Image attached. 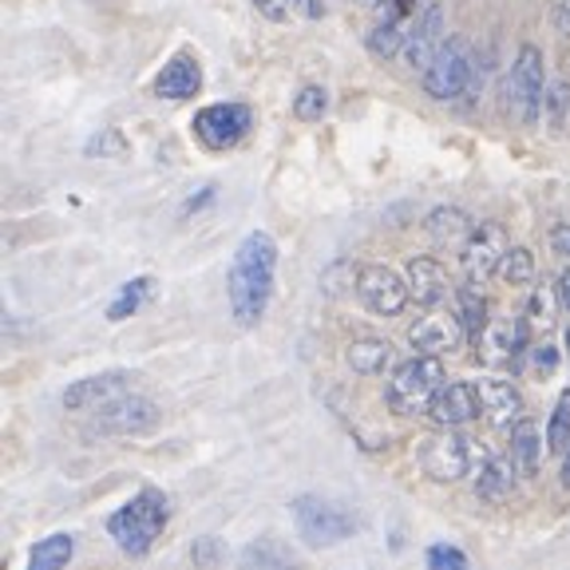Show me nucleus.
Listing matches in <instances>:
<instances>
[{
  "label": "nucleus",
  "instance_id": "f257e3e1",
  "mask_svg": "<svg viewBox=\"0 0 570 570\" xmlns=\"http://www.w3.org/2000/svg\"><path fill=\"white\" fill-rule=\"evenodd\" d=\"M277 274V242L266 230H249L242 246L234 249L230 274H226V294H230V313L242 330H254L269 309Z\"/></svg>",
  "mask_w": 570,
  "mask_h": 570
},
{
  "label": "nucleus",
  "instance_id": "f03ea898",
  "mask_svg": "<svg viewBox=\"0 0 570 570\" xmlns=\"http://www.w3.org/2000/svg\"><path fill=\"white\" fill-rule=\"evenodd\" d=\"M170 519V503L159 488H142L131 503L116 511V515L107 519V534L116 539V547L131 559H142V554L151 551L159 543L163 527Z\"/></svg>",
  "mask_w": 570,
  "mask_h": 570
},
{
  "label": "nucleus",
  "instance_id": "7ed1b4c3",
  "mask_svg": "<svg viewBox=\"0 0 570 570\" xmlns=\"http://www.w3.org/2000/svg\"><path fill=\"white\" fill-rule=\"evenodd\" d=\"M448 384L444 376V361L440 356H424L416 353L412 361H404L389 381V392H384V401L396 416H420V412L432 409L436 401V392Z\"/></svg>",
  "mask_w": 570,
  "mask_h": 570
},
{
  "label": "nucleus",
  "instance_id": "20e7f679",
  "mask_svg": "<svg viewBox=\"0 0 570 570\" xmlns=\"http://www.w3.org/2000/svg\"><path fill=\"white\" fill-rule=\"evenodd\" d=\"M475 83V63H472V45L463 36H448L444 48L436 52V60L424 71V91L440 104L463 99Z\"/></svg>",
  "mask_w": 570,
  "mask_h": 570
},
{
  "label": "nucleus",
  "instance_id": "39448f33",
  "mask_svg": "<svg viewBox=\"0 0 570 570\" xmlns=\"http://www.w3.org/2000/svg\"><path fill=\"white\" fill-rule=\"evenodd\" d=\"M289 515L297 523V534H302L309 547H337L345 539H353L356 531V519L348 515L345 508L330 503V499H317V495H297L289 503Z\"/></svg>",
  "mask_w": 570,
  "mask_h": 570
},
{
  "label": "nucleus",
  "instance_id": "423d86ee",
  "mask_svg": "<svg viewBox=\"0 0 570 570\" xmlns=\"http://www.w3.org/2000/svg\"><path fill=\"white\" fill-rule=\"evenodd\" d=\"M547 99V60L534 45H523L508 71V104L519 124H534L543 116Z\"/></svg>",
  "mask_w": 570,
  "mask_h": 570
},
{
  "label": "nucleus",
  "instance_id": "0eeeda50",
  "mask_svg": "<svg viewBox=\"0 0 570 570\" xmlns=\"http://www.w3.org/2000/svg\"><path fill=\"white\" fill-rule=\"evenodd\" d=\"M159 420H163L159 404L147 401V396H135V392H124L116 401H107L104 409H96L91 432H99V436H142Z\"/></svg>",
  "mask_w": 570,
  "mask_h": 570
},
{
  "label": "nucleus",
  "instance_id": "6e6552de",
  "mask_svg": "<svg viewBox=\"0 0 570 570\" xmlns=\"http://www.w3.org/2000/svg\"><path fill=\"white\" fill-rule=\"evenodd\" d=\"M420 468H424L428 480L436 483H455L468 475L472 468V440L455 436L452 428H440L420 444Z\"/></svg>",
  "mask_w": 570,
  "mask_h": 570
},
{
  "label": "nucleus",
  "instance_id": "1a4fd4ad",
  "mask_svg": "<svg viewBox=\"0 0 570 570\" xmlns=\"http://www.w3.org/2000/svg\"><path fill=\"white\" fill-rule=\"evenodd\" d=\"M356 297L365 302L368 313L376 317H396V313L409 309L412 289L409 277H401L389 266H361L356 269Z\"/></svg>",
  "mask_w": 570,
  "mask_h": 570
},
{
  "label": "nucleus",
  "instance_id": "9d476101",
  "mask_svg": "<svg viewBox=\"0 0 570 570\" xmlns=\"http://www.w3.org/2000/svg\"><path fill=\"white\" fill-rule=\"evenodd\" d=\"M254 127V111L246 104H206L195 116V135L210 151H226L242 142Z\"/></svg>",
  "mask_w": 570,
  "mask_h": 570
},
{
  "label": "nucleus",
  "instance_id": "9b49d317",
  "mask_svg": "<svg viewBox=\"0 0 570 570\" xmlns=\"http://www.w3.org/2000/svg\"><path fill=\"white\" fill-rule=\"evenodd\" d=\"M508 234H503V226L495 223H483L472 230V238L463 242V274H468V282L472 285H483L491 274H499V266H503V258H508Z\"/></svg>",
  "mask_w": 570,
  "mask_h": 570
},
{
  "label": "nucleus",
  "instance_id": "f8f14e48",
  "mask_svg": "<svg viewBox=\"0 0 570 570\" xmlns=\"http://www.w3.org/2000/svg\"><path fill=\"white\" fill-rule=\"evenodd\" d=\"M463 321L460 313H440L432 309L428 317H420L416 325L409 330V345L424 356H444V353H455L463 345Z\"/></svg>",
  "mask_w": 570,
  "mask_h": 570
},
{
  "label": "nucleus",
  "instance_id": "ddd939ff",
  "mask_svg": "<svg viewBox=\"0 0 570 570\" xmlns=\"http://www.w3.org/2000/svg\"><path fill=\"white\" fill-rule=\"evenodd\" d=\"M527 333H531V321H491L488 330L475 341V356L483 365H511L519 353H527Z\"/></svg>",
  "mask_w": 570,
  "mask_h": 570
},
{
  "label": "nucleus",
  "instance_id": "4468645a",
  "mask_svg": "<svg viewBox=\"0 0 570 570\" xmlns=\"http://www.w3.org/2000/svg\"><path fill=\"white\" fill-rule=\"evenodd\" d=\"M127 389H131V373H124V368H111V373H99V376H83V381L63 389V409L96 412V409H104L107 401L124 396Z\"/></svg>",
  "mask_w": 570,
  "mask_h": 570
},
{
  "label": "nucleus",
  "instance_id": "2eb2a0df",
  "mask_svg": "<svg viewBox=\"0 0 570 570\" xmlns=\"http://www.w3.org/2000/svg\"><path fill=\"white\" fill-rule=\"evenodd\" d=\"M475 392H480V416L491 428H515L523 420V396L511 381L483 376V381H475Z\"/></svg>",
  "mask_w": 570,
  "mask_h": 570
},
{
  "label": "nucleus",
  "instance_id": "dca6fc26",
  "mask_svg": "<svg viewBox=\"0 0 570 570\" xmlns=\"http://www.w3.org/2000/svg\"><path fill=\"white\" fill-rule=\"evenodd\" d=\"M404 277H409V289H412V297H416V305H424V309H440V305L448 302V294H452L448 269L440 266L436 258H428V254L409 258Z\"/></svg>",
  "mask_w": 570,
  "mask_h": 570
},
{
  "label": "nucleus",
  "instance_id": "f3484780",
  "mask_svg": "<svg viewBox=\"0 0 570 570\" xmlns=\"http://www.w3.org/2000/svg\"><path fill=\"white\" fill-rule=\"evenodd\" d=\"M428 416L436 420L440 428L472 424V420L480 416V392H475V384H468V381H448L444 389L436 392V401H432Z\"/></svg>",
  "mask_w": 570,
  "mask_h": 570
},
{
  "label": "nucleus",
  "instance_id": "a211bd4d",
  "mask_svg": "<svg viewBox=\"0 0 570 570\" xmlns=\"http://www.w3.org/2000/svg\"><path fill=\"white\" fill-rule=\"evenodd\" d=\"M444 12L436 9V4H428L424 17L416 20V28L409 32V45H404V60H409L412 71H420L424 76L428 63L436 60V52L444 48Z\"/></svg>",
  "mask_w": 570,
  "mask_h": 570
},
{
  "label": "nucleus",
  "instance_id": "6ab92c4d",
  "mask_svg": "<svg viewBox=\"0 0 570 570\" xmlns=\"http://www.w3.org/2000/svg\"><path fill=\"white\" fill-rule=\"evenodd\" d=\"M155 91H159L163 99H195L198 91H203V68H198V60L190 52H178L170 56L167 63H163L159 80H155Z\"/></svg>",
  "mask_w": 570,
  "mask_h": 570
},
{
  "label": "nucleus",
  "instance_id": "aec40b11",
  "mask_svg": "<svg viewBox=\"0 0 570 570\" xmlns=\"http://www.w3.org/2000/svg\"><path fill=\"white\" fill-rule=\"evenodd\" d=\"M515 460L511 455H488L480 468V480H475V495L483 499V503H503V499H511V491H515Z\"/></svg>",
  "mask_w": 570,
  "mask_h": 570
},
{
  "label": "nucleus",
  "instance_id": "412c9836",
  "mask_svg": "<svg viewBox=\"0 0 570 570\" xmlns=\"http://www.w3.org/2000/svg\"><path fill=\"white\" fill-rule=\"evenodd\" d=\"M242 570H305V567L289 547L266 534V539H258V543H249L242 551Z\"/></svg>",
  "mask_w": 570,
  "mask_h": 570
},
{
  "label": "nucleus",
  "instance_id": "4be33fe9",
  "mask_svg": "<svg viewBox=\"0 0 570 570\" xmlns=\"http://www.w3.org/2000/svg\"><path fill=\"white\" fill-rule=\"evenodd\" d=\"M511 460H515V468L523 475L539 472V463H543V432H539L534 420L523 416L515 428H511Z\"/></svg>",
  "mask_w": 570,
  "mask_h": 570
},
{
  "label": "nucleus",
  "instance_id": "5701e85b",
  "mask_svg": "<svg viewBox=\"0 0 570 570\" xmlns=\"http://www.w3.org/2000/svg\"><path fill=\"white\" fill-rule=\"evenodd\" d=\"M345 361L353 373L361 376H381L384 368L392 365V345L389 341H376V337H365V341H353L345 348Z\"/></svg>",
  "mask_w": 570,
  "mask_h": 570
},
{
  "label": "nucleus",
  "instance_id": "b1692460",
  "mask_svg": "<svg viewBox=\"0 0 570 570\" xmlns=\"http://www.w3.org/2000/svg\"><path fill=\"white\" fill-rule=\"evenodd\" d=\"M424 230L436 242H460V238H472L475 226L468 218V210H460V206H436L424 218Z\"/></svg>",
  "mask_w": 570,
  "mask_h": 570
},
{
  "label": "nucleus",
  "instance_id": "393cba45",
  "mask_svg": "<svg viewBox=\"0 0 570 570\" xmlns=\"http://www.w3.org/2000/svg\"><path fill=\"white\" fill-rule=\"evenodd\" d=\"M76 554V534H48L28 554V570H63Z\"/></svg>",
  "mask_w": 570,
  "mask_h": 570
},
{
  "label": "nucleus",
  "instance_id": "a878e982",
  "mask_svg": "<svg viewBox=\"0 0 570 570\" xmlns=\"http://www.w3.org/2000/svg\"><path fill=\"white\" fill-rule=\"evenodd\" d=\"M409 32L412 28L396 24V20H376L373 32H368V52L376 60H392V56H401L404 45H409Z\"/></svg>",
  "mask_w": 570,
  "mask_h": 570
},
{
  "label": "nucleus",
  "instance_id": "bb28decb",
  "mask_svg": "<svg viewBox=\"0 0 570 570\" xmlns=\"http://www.w3.org/2000/svg\"><path fill=\"white\" fill-rule=\"evenodd\" d=\"M455 302H460V321H463V330H468V337L472 341H480V333L488 330L491 321H488V302H483V294L480 289H475L472 282L463 285L460 294H455Z\"/></svg>",
  "mask_w": 570,
  "mask_h": 570
},
{
  "label": "nucleus",
  "instance_id": "cd10ccee",
  "mask_svg": "<svg viewBox=\"0 0 570 570\" xmlns=\"http://www.w3.org/2000/svg\"><path fill=\"white\" fill-rule=\"evenodd\" d=\"M151 289H155L151 277H131V282H127L124 289L116 294V302L107 305V317H111V321H127L131 313H139V305L147 302V297H151Z\"/></svg>",
  "mask_w": 570,
  "mask_h": 570
},
{
  "label": "nucleus",
  "instance_id": "c85d7f7f",
  "mask_svg": "<svg viewBox=\"0 0 570 570\" xmlns=\"http://www.w3.org/2000/svg\"><path fill=\"white\" fill-rule=\"evenodd\" d=\"M567 448H570V389L559 396L551 424H547V452H559L562 455Z\"/></svg>",
  "mask_w": 570,
  "mask_h": 570
},
{
  "label": "nucleus",
  "instance_id": "c756f323",
  "mask_svg": "<svg viewBox=\"0 0 570 570\" xmlns=\"http://www.w3.org/2000/svg\"><path fill=\"white\" fill-rule=\"evenodd\" d=\"M325 111H330V91H325V88L309 83V88L297 91L294 116L302 119V124H321V119H325Z\"/></svg>",
  "mask_w": 570,
  "mask_h": 570
},
{
  "label": "nucleus",
  "instance_id": "7c9ffc66",
  "mask_svg": "<svg viewBox=\"0 0 570 570\" xmlns=\"http://www.w3.org/2000/svg\"><path fill=\"white\" fill-rule=\"evenodd\" d=\"M499 277L508 285H527L534 282V254L527 246H511L508 258H503V266H499Z\"/></svg>",
  "mask_w": 570,
  "mask_h": 570
},
{
  "label": "nucleus",
  "instance_id": "2f4dec72",
  "mask_svg": "<svg viewBox=\"0 0 570 570\" xmlns=\"http://www.w3.org/2000/svg\"><path fill=\"white\" fill-rule=\"evenodd\" d=\"M190 562H195V570H218L226 562L223 539H214V534H203V539H195V547H190Z\"/></svg>",
  "mask_w": 570,
  "mask_h": 570
},
{
  "label": "nucleus",
  "instance_id": "473e14b6",
  "mask_svg": "<svg viewBox=\"0 0 570 570\" xmlns=\"http://www.w3.org/2000/svg\"><path fill=\"white\" fill-rule=\"evenodd\" d=\"M428 570H472L468 567V554L452 543H436L428 547Z\"/></svg>",
  "mask_w": 570,
  "mask_h": 570
},
{
  "label": "nucleus",
  "instance_id": "72a5a7b5",
  "mask_svg": "<svg viewBox=\"0 0 570 570\" xmlns=\"http://www.w3.org/2000/svg\"><path fill=\"white\" fill-rule=\"evenodd\" d=\"M567 104H570V83L554 80L551 91H547L543 99V111L551 116V127H562V116H567Z\"/></svg>",
  "mask_w": 570,
  "mask_h": 570
},
{
  "label": "nucleus",
  "instance_id": "f704fd0d",
  "mask_svg": "<svg viewBox=\"0 0 570 570\" xmlns=\"http://www.w3.org/2000/svg\"><path fill=\"white\" fill-rule=\"evenodd\" d=\"M254 9L266 20H274V24H285L297 12V0H254Z\"/></svg>",
  "mask_w": 570,
  "mask_h": 570
},
{
  "label": "nucleus",
  "instance_id": "c9c22d12",
  "mask_svg": "<svg viewBox=\"0 0 570 570\" xmlns=\"http://www.w3.org/2000/svg\"><path fill=\"white\" fill-rule=\"evenodd\" d=\"M554 368H559V348H554V345L531 348V373L534 376H551Z\"/></svg>",
  "mask_w": 570,
  "mask_h": 570
},
{
  "label": "nucleus",
  "instance_id": "e433bc0d",
  "mask_svg": "<svg viewBox=\"0 0 570 570\" xmlns=\"http://www.w3.org/2000/svg\"><path fill=\"white\" fill-rule=\"evenodd\" d=\"M527 321H534V325H543V330H551V294L547 289H539V294L531 297V313H527Z\"/></svg>",
  "mask_w": 570,
  "mask_h": 570
},
{
  "label": "nucleus",
  "instance_id": "4c0bfd02",
  "mask_svg": "<svg viewBox=\"0 0 570 570\" xmlns=\"http://www.w3.org/2000/svg\"><path fill=\"white\" fill-rule=\"evenodd\" d=\"M297 12L309 20H321L325 12H330V4H325V0H297Z\"/></svg>",
  "mask_w": 570,
  "mask_h": 570
},
{
  "label": "nucleus",
  "instance_id": "58836bf2",
  "mask_svg": "<svg viewBox=\"0 0 570 570\" xmlns=\"http://www.w3.org/2000/svg\"><path fill=\"white\" fill-rule=\"evenodd\" d=\"M551 246L559 249L562 258H570V226H554V230H551Z\"/></svg>",
  "mask_w": 570,
  "mask_h": 570
},
{
  "label": "nucleus",
  "instance_id": "ea45409f",
  "mask_svg": "<svg viewBox=\"0 0 570 570\" xmlns=\"http://www.w3.org/2000/svg\"><path fill=\"white\" fill-rule=\"evenodd\" d=\"M554 297H559V305L570 313V269H562V274H559V285H554Z\"/></svg>",
  "mask_w": 570,
  "mask_h": 570
},
{
  "label": "nucleus",
  "instance_id": "a19ab883",
  "mask_svg": "<svg viewBox=\"0 0 570 570\" xmlns=\"http://www.w3.org/2000/svg\"><path fill=\"white\" fill-rule=\"evenodd\" d=\"M554 24H559L562 36H570V0H559V9H554Z\"/></svg>",
  "mask_w": 570,
  "mask_h": 570
},
{
  "label": "nucleus",
  "instance_id": "79ce46f5",
  "mask_svg": "<svg viewBox=\"0 0 570 570\" xmlns=\"http://www.w3.org/2000/svg\"><path fill=\"white\" fill-rule=\"evenodd\" d=\"M562 488L570 491V448L562 452Z\"/></svg>",
  "mask_w": 570,
  "mask_h": 570
},
{
  "label": "nucleus",
  "instance_id": "37998d69",
  "mask_svg": "<svg viewBox=\"0 0 570 570\" xmlns=\"http://www.w3.org/2000/svg\"><path fill=\"white\" fill-rule=\"evenodd\" d=\"M567 353H570V330H567Z\"/></svg>",
  "mask_w": 570,
  "mask_h": 570
}]
</instances>
